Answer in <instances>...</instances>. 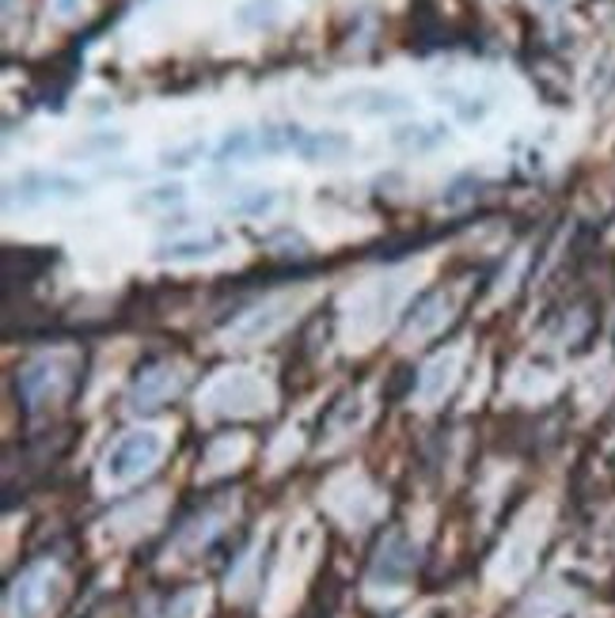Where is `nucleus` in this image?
Here are the masks:
<instances>
[{
  "instance_id": "obj_9",
  "label": "nucleus",
  "mask_w": 615,
  "mask_h": 618,
  "mask_svg": "<svg viewBox=\"0 0 615 618\" xmlns=\"http://www.w3.org/2000/svg\"><path fill=\"white\" fill-rule=\"evenodd\" d=\"M20 391H23L27 406H42L53 391H58V368H53L50 361L31 365L20 376Z\"/></svg>"
},
{
  "instance_id": "obj_11",
  "label": "nucleus",
  "mask_w": 615,
  "mask_h": 618,
  "mask_svg": "<svg viewBox=\"0 0 615 618\" xmlns=\"http://www.w3.org/2000/svg\"><path fill=\"white\" fill-rule=\"evenodd\" d=\"M448 319V303L440 292H429V297H421L415 308H410V319H407V335H429L434 327Z\"/></svg>"
},
{
  "instance_id": "obj_5",
  "label": "nucleus",
  "mask_w": 615,
  "mask_h": 618,
  "mask_svg": "<svg viewBox=\"0 0 615 618\" xmlns=\"http://www.w3.org/2000/svg\"><path fill=\"white\" fill-rule=\"evenodd\" d=\"M292 319V300H278V303H266V308H255L251 316L236 322L232 330H228V338L236 341H255V338H266L274 335L278 327H286Z\"/></svg>"
},
{
  "instance_id": "obj_7",
  "label": "nucleus",
  "mask_w": 615,
  "mask_h": 618,
  "mask_svg": "<svg viewBox=\"0 0 615 618\" xmlns=\"http://www.w3.org/2000/svg\"><path fill=\"white\" fill-rule=\"evenodd\" d=\"M46 596H50V574H46V569H27V574L12 585L8 604H12L16 618H34L42 611Z\"/></svg>"
},
{
  "instance_id": "obj_3",
  "label": "nucleus",
  "mask_w": 615,
  "mask_h": 618,
  "mask_svg": "<svg viewBox=\"0 0 615 618\" xmlns=\"http://www.w3.org/2000/svg\"><path fill=\"white\" fill-rule=\"evenodd\" d=\"M354 149V137L350 133H338V129H316V133H305L297 144V156L305 163H335L343 156H350Z\"/></svg>"
},
{
  "instance_id": "obj_10",
  "label": "nucleus",
  "mask_w": 615,
  "mask_h": 618,
  "mask_svg": "<svg viewBox=\"0 0 615 618\" xmlns=\"http://www.w3.org/2000/svg\"><path fill=\"white\" fill-rule=\"evenodd\" d=\"M236 23L244 31H274L281 23V0H247L244 8H236Z\"/></svg>"
},
{
  "instance_id": "obj_18",
  "label": "nucleus",
  "mask_w": 615,
  "mask_h": 618,
  "mask_svg": "<svg viewBox=\"0 0 615 618\" xmlns=\"http://www.w3.org/2000/svg\"><path fill=\"white\" fill-rule=\"evenodd\" d=\"M201 156V141H190V144H182V149L176 152H163L160 156V168H168V171H182V168H190Z\"/></svg>"
},
{
  "instance_id": "obj_4",
  "label": "nucleus",
  "mask_w": 615,
  "mask_h": 618,
  "mask_svg": "<svg viewBox=\"0 0 615 618\" xmlns=\"http://www.w3.org/2000/svg\"><path fill=\"white\" fill-rule=\"evenodd\" d=\"M335 110H357V114H407L410 99L396 96V91H384V88H357V91H346L335 103Z\"/></svg>"
},
{
  "instance_id": "obj_13",
  "label": "nucleus",
  "mask_w": 615,
  "mask_h": 618,
  "mask_svg": "<svg viewBox=\"0 0 615 618\" xmlns=\"http://www.w3.org/2000/svg\"><path fill=\"white\" fill-rule=\"evenodd\" d=\"M220 247V239H176V243L160 247L163 262H198V258H209Z\"/></svg>"
},
{
  "instance_id": "obj_1",
  "label": "nucleus",
  "mask_w": 615,
  "mask_h": 618,
  "mask_svg": "<svg viewBox=\"0 0 615 618\" xmlns=\"http://www.w3.org/2000/svg\"><path fill=\"white\" fill-rule=\"evenodd\" d=\"M163 451V437L152 429H141V432H130V437H122L115 445V451L107 456V478H115V482H130V478L145 475L156 459H160Z\"/></svg>"
},
{
  "instance_id": "obj_16",
  "label": "nucleus",
  "mask_w": 615,
  "mask_h": 618,
  "mask_svg": "<svg viewBox=\"0 0 615 618\" xmlns=\"http://www.w3.org/2000/svg\"><path fill=\"white\" fill-rule=\"evenodd\" d=\"M182 198H187V190H182L179 182H163V187L145 190L141 198L133 201V209H168V206H179Z\"/></svg>"
},
{
  "instance_id": "obj_19",
  "label": "nucleus",
  "mask_w": 615,
  "mask_h": 618,
  "mask_svg": "<svg viewBox=\"0 0 615 618\" xmlns=\"http://www.w3.org/2000/svg\"><path fill=\"white\" fill-rule=\"evenodd\" d=\"M122 144H126L122 133H99V137H88L85 144H77V152H115Z\"/></svg>"
},
{
  "instance_id": "obj_6",
  "label": "nucleus",
  "mask_w": 615,
  "mask_h": 618,
  "mask_svg": "<svg viewBox=\"0 0 615 618\" xmlns=\"http://www.w3.org/2000/svg\"><path fill=\"white\" fill-rule=\"evenodd\" d=\"M410 569H415V550H410V542L403 535H391L380 547V558L373 566V580L376 585H399Z\"/></svg>"
},
{
  "instance_id": "obj_2",
  "label": "nucleus",
  "mask_w": 615,
  "mask_h": 618,
  "mask_svg": "<svg viewBox=\"0 0 615 618\" xmlns=\"http://www.w3.org/2000/svg\"><path fill=\"white\" fill-rule=\"evenodd\" d=\"M85 193V182L72 179V175H58V171H27L16 182H8V206H34V201H72Z\"/></svg>"
},
{
  "instance_id": "obj_8",
  "label": "nucleus",
  "mask_w": 615,
  "mask_h": 618,
  "mask_svg": "<svg viewBox=\"0 0 615 618\" xmlns=\"http://www.w3.org/2000/svg\"><path fill=\"white\" fill-rule=\"evenodd\" d=\"M176 387H179L176 368H149V372H141V380L133 387V406H156L160 399H168Z\"/></svg>"
},
{
  "instance_id": "obj_12",
  "label": "nucleus",
  "mask_w": 615,
  "mask_h": 618,
  "mask_svg": "<svg viewBox=\"0 0 615 618\" xmlns=\"http://www.w3.org/2000/svg\"><path fill=\"white\" fill-rule=\"evenodd\" d=\"M251 156H259V133L255 129H232V133L220 137L214 160L228 163V160H251Z\"/></svg>"
},
{
  "instance_id": "obj_20",
  "label": "nucleus",
  "mask_w": 615,
  "mask_h": 618,
  "mask_svg": "<svg viewBox=\"0 0 615 618\" xmlns=\"http://www.w3.org/2000/svg\"><path fill=\"white\" fill-rule=\"evenodd\" d=\"M53 4H58V12H61V16H72V12H77L80 0H53Z\"/></svg>"
},
{
  "instance_id": "obj_15",
  "label": "nucleus",
  "mask_w": 615,
  "mask_h": 618,
  "mask_svg": "<svg viewBox=\"0 0 615 618\" xmlns=\"http://www.w3.org/2000/svg\"><path fill=\"white\" fill-rule=\"evenodd\" d=\"M274 206H278V193L274 190H247L244 198L228 201V213L232 217H262V213H270Z\"/></svg>"
},
{
  "instance_id": "obj_14",
  "label": "nucleus",
  "mask_w": 615,
  "mask_h": 618,
  "mask_svg": "<svg viewBox=\"0 0 615 618\" xmlns=\"http://www.w3.org/2000/svg\"><path fill=\"white\" fill-rule=\"evenodd\" d=\"M440 137H445V126H399L396 133H391V141H396L399 149H434Z\"/></svg>"
},
{
  "instance_id": "obj_17",
  "label": "nucleus",
  "mask_w": 615,
  "mask_h": 618,
  "mask_svg": "<svg viewBox=\"0 0 615 618\" xmlns=\"http://www.w3.org/2000/svg\"><path fill=\"white\" fill-rule=\"evenodd\" d=\"M453 357H440V361H434L426 368V376H421V395L426 399H437L440 391L448 387V380H453Z\"/></svg>"
}]
</instances>
